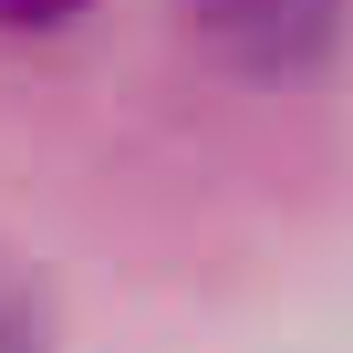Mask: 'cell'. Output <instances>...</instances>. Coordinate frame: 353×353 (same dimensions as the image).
Segmentation results:
<instances>
[{
    "mask_svg": "<svg viewBox=\"0 0 353 353\" xmlns=\"http://www.w3.org/2000/svg\"><path fill=\"white\" fill-rule=\"evenodd\" d=\"M176 21L239 83H312L353 32V0H176Z\"/></svg>",
    "mask_w": 353,
    "mask_h": 353,
    "instance_id": "1",
    "label": "cell"
},
{
    "mask_svg": "<svg viewBox=\"0 0 353 353\" xmlns=\"http://www.w3.org/2000/svg\"><path fill=\"white\" fill-rule=\"evenodd\" d=\"M0 353H42V301L11 260H0Z\"/></svg>",
    "mask_w": 353,
    "mask_h": 353,
    "instance_id": "2",
    "label": "cell"
},
{
    "mask_svg": "<svg viewBox=\"0 0 353 353\" xmlns=\"http://www.w3.org/2000/svg\"><path fill=\"white\" fill-rule=\"evenodd\" d=\"M83 11H94V0H0V32H63Z\"/></svg>",
    "mask_w": 353,
    "mask_h": 353,
    "instance_id": "3",
    "label": "cell"
}]
</instances>
